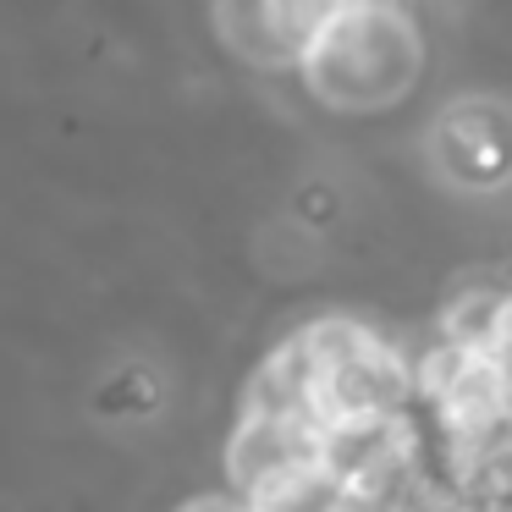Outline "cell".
Masks as SVG:
<instances>
[{"label":"cell","instance_id":"6da1fadb","mask_svg":"<svg viewBox=\"0 0 512 512\" xmlns=\"http://www.w3.org/2000/svg\"><path fill=\"white\" fill-rule=\"evenodd\" d=\"M424 39L397 0H336L309 34L298 72L331 111H380L419 83Z\"/></svg>","mask_w":512,"mask_h":512},{"label":"cell","instance_id":"277c9868","mask_svg":"<svg viewBox=\"0 0 512 512\" xmlns=\"http://www.w3.org/2000/svg\"><path fill=\"white\" fill-rule=\"evenodd\" d=\"M441 149L446 160H463L457 177L463 182H501L512 171V122L507 111L474 100V105H457L452 122L441 127Z\"/></svg>","mask_w":512,"mask_h":512},{"label":"cell","instance_id":"5b68a950","mask_svg":"<svg viewBox=\"0 0 512 512\" xmlns=\"http://www.w3.org/2000/svg\"><path fill=\"white\" fill-rule=\"evenodd\" d=\"M501 320H507V287H490V281H468L435 314V336L468 347V353H496L501 342Z\"/></svg>","mask_w":512,"mask_h":512},{"label":"cell","instance_id":"7a4b0ae2","mask_svg":"<svg viewBox=\"0 0 512 512\" xmlns=\"http://www.w3.org/2000/svg\"><path fill=\"white\" fill-rule=\"evenodd\" d=\"M331 6L336 0H221L215 17H221L226 45L243 61H254L265 72H281V67H298L303 45L325 23Z\"/></svg>","mask_w":512,"mask_h":512},{"label":"cell","instance_id":"3957f363","mask_svg":"<svg viewBox=\"0 0 512 512\" xmlns=\"http://www.w3.org/2000/svg\"><path fill=\"white\" fill-rule=\"evenodd\" d=\"M424 424H435V435H479L496 430V424H512L507 364L496 353H468L457 380L424 408Z\"/></svg>","mask_w":512,"mask_h":512}]
</instances>
